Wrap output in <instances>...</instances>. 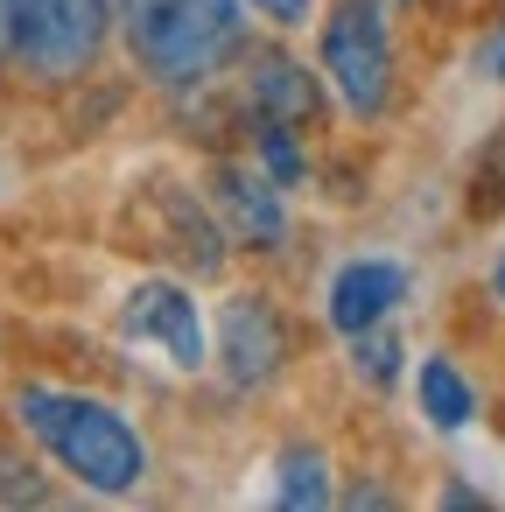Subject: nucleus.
I'll return each instance as SVG.
<instances>
[{
  "instance_id": "1",
  "label": "nucleus",
  "mask_w": 505,
  "mask_h": 512,
  "mask_svg": "<svg viewBox=\"0 0 505 512\" xmlns=\"http://www.w3.org/2000/svg\"><path fill=\"white\" fill-rule=\"evenodd\" d=\"M15 421H22V435H29L64 477H78V484L99 491V498H127V491H141V477H148V442H141V428H134L120 407L92 400V393L22 386V393H15Z\"/></svg>"
},
{
  "instance_id": "2",
  "label": "nucleus",
  "mask_w": 505,
  "mask_h": 512,
  "mask_svg": "<svg viewBox=\"0 0 505 512\" xmlns=\"http://www.w3.org/2000/svg\"><path fill=\"white\" fill-rule=\"evenodd\" d=\"M127 50L162 92H197L246 57V0H162L141 29H127Z\"/></svg>"
},
{
  "instance_id": "3",
  "label": "nucleus",
  "mask_w": 505,
  "mask_h": 512,
  "mask_svg": "<svg viewBox=\"0 0 505 512\" xmlns=\"http://www.w3.org/2000/svg\"><path fill=\"white\" fill-rule=\"evenodd\" d=\"M323 78L344 99L351 120H379L400 92L393 71V22H386V0H330L323 15Z\"/></svg>"
},
{
  "instance_id": "4",
  "label": "nucleus",
  "mask_w": 505,
  "mask_h": 512,
  "mask_svg": "<svg viewBox=\"0 0 505 512\" xmlns=\"http://www.w3.org/2000/svg\"><path fill=\"white\" fill-rule=\"evenodd\" d=\"M113 36V0H22L15 71L36 85H78Z\"/></svg>"
},
{
  "instance_id": "5",
  "label": "nucleus",
  "mask_w": 505,
  "mask_h": 512,
  "mask_svg": "<svg viewBox=\"0 0 505 512\" xmlns=\"http://www.w3.org/2000/svg\"><path fill=\"white\" fill-rule=\"evenodd\" d=\"M288 351H295V323L281 316V302L239 288L218 309V372H225L232 393H260L267 379H281Z\"/></svg>"
},
{
  "instance_id": "6",
  "label": "nucleus",
  "mask_w": 505,
  "mask_h": 512,
  "mask_svg": "<svg viewBox=\"0 0 505 512\" xmlns=\"http://www.w3.org/2000/svg\"><path fill=\"white\" fill-rule=\"evenodd\" d=\"M204 204H211V218L225 225L232 246H246V253H281V239H288V204H281V183H274L260 162H211Z\"/></svg>"
},
{
  "instance_id": "7",
  "label": "nucleus",
  "mask_w": 505,
  "mask_h": 512,
  "mask_svg": "<svg viewBox=\"0 0 505 512\" xmlns=\"http://www.w3.org/2000/svg\"><path fill=\"white\" fill-rule=\"evenodd\" d=\"M246 120H274V127H323V85L302 57H288L281 43L246 50Z\"/></svg>"
},
{
  "instance_id": "8",
  "label": "nucleus",
  "mask_w": 505,
  "mask_h": 512,
  "mask_svg": "<svg viewBox=\"0 0 505 512\" xmlns=\"http://www.w3.org/2000/svg\"><path fill=\"white\" fill-rule=\"evenodd\" d=\"M127 337L155 344L176 372L204 365V316H197V302H190L183 281H141L127 295Z\"/></svg>"
},
{
  "instance_id": "9",
  "label": "nucleus",
  "mask_w": 505,
  "mask_h": 512,
  "mask_svg": "<svg viewBox=\"0 0 505 512\" xmlns=\"http://www.w3.org/2000/svg\"><path fill=\"white\" fill-rule=\"evenodd\" d=\"M400 295H407V267H393V260H344L330 274V323L344 337H358V330L386 323Z\"/></svg>"
},
{
  "instance_id": "10",
  "label": "nucleus",
  "mask_w": 505,
  "mask_h": 512,
  "mask_svg": "<svg viewBox=\"0 0 505 512\" xmlns=\"http://www.w3.org/2000/svg\"><path fill=\"white\" fill-rule=\"evenodd\" d=\"M421 414L435 421V428H470V414H477V393H470V379L456 372V358H421Z\"/></svg>"
},
{
  "instance_id": "11",
  "label": "nucleus",
  "mask_w": 505,
  "mask_h": 512,
  "mask_svg": "<svg viewBox=\"0 0 505 512\" xmlns=\"http://www.w3.org/2000/svg\"><path fill=\"white\" fill-rule=\"evenodd\" d=\"M281 505H295V512L330 505V456L316 442H288L281 449Z\"/></svg>"
},
{
  "instance_id": "12",
  "label": "nucleus",
  "mask_w": 505,
  "mask_h": 512,
  "mask_svg": "<svg viewBox=\"0 0 505 512\" xmlns=\"http://www.w3.org/2000/svg\"><path fill=\"white\" fill-rule=\"evenodd\" d=\"M253 162L281 183V190H295L302 176H309V155H302V134L295 127H274V120H253Z\"/></svg>"
},
{
  "instance_id": "13",
  "label": "nucleus",
  "mask_w": 505,
  "mask_h": 512,
  "mask_svg": "<svg viewBox=\"0 0 505 512\" xmlns=\"http://www.w3.org/2000/svg\"><path fill=\"white\" fill-rule=\"evenodd\" d=\"M351 365H358L365 386H393V379H400V337H393L386 323L358 330V337H351Z\"/></svg>"
},
{
  "instance_id": "14",
  "label": "nucleus",
  "mask_w": 505,
  "mask_h": 512,
  "mask_svg": "<svg viewBox=\"0 0 505 512\" xmlns=\"http://www.w3.org/2000/svg\"><path fill=\"white\" fill-rule=\"evenodd\" d=\"M0 498H8V505H43V498H50V484H43V470H36L29 456L0 449Z\"/></svg>"
},
{
  "instance_id": "15",
  "label": "nucleus",
  "mask_w": 505,
  "mask_h": 512,
  "mask_svg": "<svg viewBox=\"0 0 505 512\" xmlns=\"http://www.w3.org/2000/svg\"><path fill=\"white\" fill-rule=\"evenodd\" d=\"M246 8H260L274 29H302L309 22V8H316V0H246Z\"/></svg>"
},
{
  "instance_id": "16",
  "label": "nucleus",
  "mask_w": 505,
  "mask_h": 512,
  "mask_svg": "<svg viewBox=\"0 0 505 512\" xmlns=\"http://www.w3.org/2000/svg\"><path fill=\"white\" fill-rule=\"evenodd\" d=\"M15 29H22V0H0V64H15Z\"/></svg>"
},
{
  "instance_id": "17",
  "label": "nucleus",
  "mask_w": 505,
  "mask_h": 512,
  "mask_svg": "<svg viewBox=\"0 0 505 512\" xmlns=\"http://www.w3.org/2000/svg\"><path fill=\"white\" fill-rule=\"evenodd\" d=\"M155 8H162V0H113V22H120V29H141Z\"/></svg>"
},
{
  "instance_id": "18",
  "label": "nucleus",
  "mask_w": 505,
  "mask_h": 512,
  "mask_svg": "<svg viewBox=\"0 0 505 512\" xmlns=\"http://www.w3.org/2000/svg\"><path fill=\"white\" fill-rule=\"evenodd\" d=\"M491 302H498V316H505V246H498V260H491Z\"/></svg>"
},
{
  "instance_id": "19",
  "label": "nucleus",
  "mask_w": 505,
  "mask_h": 512,
  "mask_svg": "<svg viewBox=\"0 0 505 512\" xmlns=\"http://www.w3.org/2000/svg\"><path fill=\"white\" fill-rule=\"evenodd\" d=\"M491 78H498V85H505V36H498V43H491Z\"/></svg>"
}]
</instances>
